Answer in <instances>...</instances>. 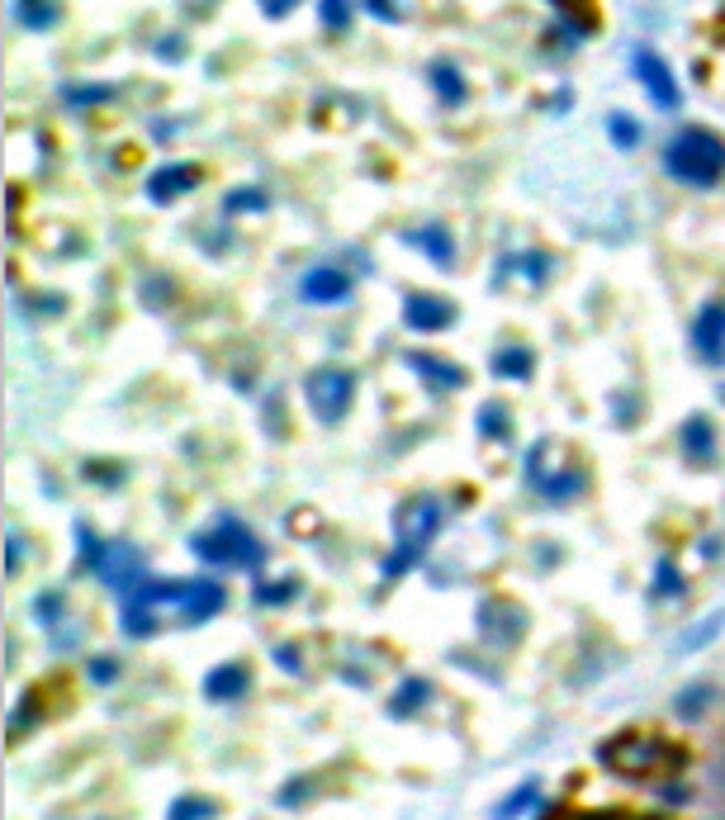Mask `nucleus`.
Returning <instances> with one entry per match:
<instances>
[{
  "instance_id": "nucleus-1",
  "label": "nucleus",
  "mask_w": 725,
  "mask_h": 820,
  "mask_svg": "<svg viewBox=\"0 0 725 820\" xmlns=\"http://www.w3.org/2000/svg\"><path fill=\"white\" fill-rule=\"evenodd\" d=\"M598 759L621 778H659V773H678L688 754L664 735H617L598 749Z\"/></svg>"
},
{
  "instance_id": "nucleus-2",
  "label": "nucleus",
  "mask_w": 725,
  "mask_h": 820,
  "mask_svg": "<svg viewBox=\"0 0 725 820\" xmlns=\"http://www.w3.org/2000/svg\"><path fill=\"white\" fill-rule=\"evenodd\" d=\"M441 531V503L432 493H413L394 517V555L384 560V579H399L422 560V550Z\"/></svg>"
},
{
  "instance_id": "nucleus-3",
  "label": "nucleus",
  "mask_w": 725,
  "mask_h": 820,
  "mask_svg": "<svg viewBox=\"0 0 725 820\" xmlns=\"http://www.w3.org/2000/svg\"><path fill=\"white\" fill-rule=\"evenodd\" d=\"M664 171L683 185H716L725 176V143L716 133L683 128V133H673V143L664 147Z\"/></svg>"
},
{
  "instance_id": "nucleus-4",
  "label": "nucleus",
  "mask_w": 725,
  "mask_h": 820,
  "mask_svg": "<svg viewBox=\"0 0 725 820\" xmlns=\"http://www.w3.org/2000/svg\"><path fill=\"white\" fill-rule=\"evenodd\" d=\"M190 550L200 555L204 565L261 569V560H266V546H261L237 517H218L209 531H195V536H190Z\"/></svg>"
},
{
  "instance_id": "nucleus-5",
  "label": "nucleus",
  "mask_w": 725,
  "mask_h": 820,
  "mask_svg": "<svg viewBox=\"0 0 725 820\" xmlns=\"http://www.w3.org/2000/svg\"><path fill=\"white\" fill-rule=\"evenodd\" d=\"M304 394H309L313 413H318L323 422H342L346 408H351V394H356V375H351V370H332V365H323V370H313L309 380H304Z\"/></svg>"
},
{
  "instance_id": "nucleus-6",
  "label": "nucleus",
  "mask_w": 725,
  "mask_h": 820,
  "mask_svg": "<svg viewBox=\"0 0 725 820\" xmlns=\"http://www.w3.org/2000/svg\"><path fill=\"white\" fill-rule=\"evenodd\" d=\"M692 347L707 365H725V299H711L692 318Z\"/></svg>"
},
{
  "instance_id": "nucleus-7",
  "label": "nucleus",
  "mask_w": 725,
  "mask_h": 820,
  "mask_svg": "<svg viewBox=\"0 0 725 820\" xmlns=\"http://www.w3.org/2000/svg\"><path fill=\"white\" fill-rule=\"evenodd\" d=\"M91 574H100V584L119 588V593H133L138 579H143V555L133 546H124V541H114V546H105V555H100V565Z\"/></svg>"
},
{
  "instance_id": "nucleus-8",
  "label": "nucleus",
  "mask_w": 725,
  "mask_h": 820,
  "mask_svg": "<svg viewBox=\"0 0 725 820\" xmlns=\"http://www.w3.org/2000/svg\"><path fill=\"white\" fill-rule=\"evenodd\" d=\"M631 67H635V76L645 81V91L654 95L659 110H673V105H678V86H673V72L664 67V57H654L650 48H640V53L631 57Z\"/></svg>"
},
{
  "instance_id": "nucleus-9",
  "label": "nucleus",
  "mask_w": 725,
  "mask_h": 820,
  "mask_svg": "<svg viewBox=\"0 0 725 820\" xmlns=\"http://www.w3.org/2000/svg\"><path fill=\"white\" fill-rule=\"evenodd\" d=\"M403 323L413 332H441L455 323V304L436 299V294H408L403 299Z\"/></svg>"
},
{
  "instance_id": "nucleus-10",
  "label": "nucleus",
  "mask_w": 725,
  "mask_h": 820,
  "mask_svg": "<svg viewBox=\"0 0 725 820\" xmlns=\"http://www.w3.org/2000/svg\"><path fill=\"white\" fill-rule=\"evenodd\" d=\"M195 185H200V166L171 162V166H157V171L147 176V195L157 204H171V200H181L185 190H195Z\"/></svg>"
},
{
  "instance_id": "nucleus-11",
  "label": "nucleus",
  "mask_w": 725,
  "mask_h": 820,
  "mask_svg": "<svg viewBox=\"0 0 725 820\" xmlns=\"http://www.w3.org/2000/svg\"><path fill=\"white\" fill-rule=\"evenodd\" d=\"M299 294L309 299V304H342L346 294H351V275L337 271V266H318L299 280Z\"/></svg>"
},
{
  "instance_id": "nucleus-12",
  "label": "nucleus",
  "mask_w": 725,
  "mask_h": 820,
  "mask_svg": "<svg viewBox=\"0 0 725 820\" xmlns=\"http://www.w3.org/2000/svg\"><path fill=\"white\" fill-rule=\"evenodd\" d=\"M223 607V584L214 579H190V598H185V612H181V626H200L209 621Z\"/></svg>"
},
{
  "instance_id": "nucleus-13",
  "label": "nucleus",
  "mask_w": 725,
  "mask_h": 820,
  "mask_svg": "<svg viewBox=\"0 0 725 820\" xmlns=\"http://www.w3.org/2000/svg\"><path fill=\"white\" fill-rule=\"evenodd\" d=\"M247 683H252L247 664H218L214 674L204 678V697H214V702H233V697L247 693Z\"/></svg>"
},
{
  "instance_id": "nucleus-14",
  "label": "nucleus",
  "mask_w": 725,
  "mask_h": 820,
  "mask_svg": "<svg viewBox=\"0 0 725 820\" xmlns=\"http://www.w3.org/2000/svg\"><path fill=\"white\" fill-rule=\"evenodd\" d=\"M403 361L413 365L417 375L427 384H436V389H460L465 384V370L460 365H451V361H436V356H427V351H408Z\"/></svg>"
},
{
  "instance_id": "nucleus-15",
  "label": "nucleus",
  "mask_w": 725,
  "mask_h": 820,
  "mask_svg": "<svg viewBox=\"0 0 725 820\" xmlns=\"http://www.w3.org/2000/svg\"><path fill=\"white\" fill-rule=\"evenodd\" d=\"M536 489L550 498V503H569V498H579L583 489H588V474L583 470H560V474H536L531 479Z\"/></svg>"
},
{
  "instance_id": "nucleus-16",
  "label": "nucleus",
  "mask_w": 725,
  "mask_h": 820,
  "mask_svg": "<svg viewBox=\"0 0 725 820\" xmlns=\"http://www.w3.org/2000/svg\"><path fill=\"white\" fill-rule=\"evenodd\" d=\"M683 456L688 460H716V432H711V418L692 413L683 422Z\"/></svg>"
},
{
  "instance_id": "nucleus-17",
  "label": "nucleus",
  "mask_w": 725,
  "mask_h": 820,
  "mask_svg": "<svg viewBox=\"0 0 725 820\" xmlns=\"http://www.w3.org/2000/svg\"><path fill=\"white\" fill-rule=\"evenodd\" d=\"M408 242H413V247H422L436 266H451V261H455V242H451V233H446L441 223H422V228H413V233H408Z\"/></svg>"
},
{
  "instance_id": "nucleus-18",
  "label": "nucleus",
  "mask_w": 725,
  "mask_h": 820,
  "mask_svg": "<svg viewBox=\"0 0 725 820\" xmlns=\"http://www.w3.org/2000/svg\"><path fill=\"white\" fill-rule=\"evenodd\" d=\"M427 702H432V683H427V678H403L399 693L389 697V711H394V716H413V711L427 707Z\"/></svg>"
},
{
  "instance_id": "nucleus-19",
  "label": "nucleus",
  "mask_w": 725,
  "mask_h": 820,
  "mask_svg": "<svg viewBox=\"0 0 725 820\" xmlns=\"http://www.w3.org/2000/svg\"><path fill=\"white\" fill-rule=\"evenodd\" d=\"M493 375L498 380H526L531 375V351L526 347H503L493 356Z\"/></svg>"
},
{
  "instance_id": "nucleus-20",
  "label": "nucleus",
  "mask_w": 725,
  "mask_h": 820,
  "mask_svg": "<svg viewBox=\"0 0 725 820\" xmlns=\"http://www.w3.org/2000/svg\"><path fill=\"white\" fill-rule=\"evenodd\" d=\"M432 86L446 105H460V100H465V76L455 72L451 62H432Z\"/></svg>"
},
{
  "instance_id": "nucleus-21",
  "label": "nucleus",
  "mask_w": 725,
  "mask_h": 820,
  "mask_svg": "<svg viewBox=\"0 0 725 820\" xmlns=\"http://www.w3.org/2000/svg\"><path fill=\"white\" fill-rule=\"evenodd\" d=\"M15 19L29 29H48V24H57V5L53 0H15Z\"/></svg>"
},
{
  "instance_id": "nucleus-22",
  "label": "nucleus",
  "mask_w": 725,
  "mask_h": 820,
  "mask_svg": "<svg viewBox=\"0 0 725 820\" xmlns=\"http://www.w3.org/2000/svg\"><path fill=\"white\" fill-rule=\"evenodd\" d=\"M721 626H725V607H721V612H711L707 621H697V626H692L688 636H678V650L688 655V650H697V645H707V640H716V631H721Z\"/></svg>"
},
{
  "instance_id": "nucleus-23",
  "label": "nucleus",
  "mask_w": 725,
  "mask_h": 820,
  "mask_svg": "<svg viewBox=\"0 0 725 820\" xmlns=\"http://www.w3.org/2000/svg\"><path fill=\"white\" fill-rule=\"evenodd\" d=\"M214 816H218V806L209 797H181V802H171V811H166V820H214Z\"/></svg>"
},
{
  "instance_id": "nucleus-24",
  "label": "nucleus",
  "mask_w": 725,
  "mask_h": 820,
  "mask_svg": "<svg viewBox=\"0 0 725 820\" xmlns=\"http://www.w3.org/2000/svg\"><path fill=\"white\" fill-rule=\"evenodd\" d=\"M654 598H683V574H678L673 560L654 565Z\"/></svg>"
},
{
  "instance_id": "nucleus-25",
  "label": "nucleus",
  "mask_w": 725,
  "mask_h": 820,
  "mask_svg": "<svg viewBox=\"0 0 725 820\" xmlns=\"http://www.w3.org/2000/svg\"><path fill=\"white\" fill-rule=\"evenodd\" d=\"M711 697H716V688H711V683H692L688 693H678V702H673V711H678V716H688V721H692L697 711H707V702H711Z\"/></svg>"
},
{
  "instance_id": "nucleus-26",
  "label": "nucleus",
  "mask_w": 725,
  "mask_h": 820,
  "mask_svg": "<svg viewBox=\"0 0 725 820\" xmlns=\"http://www.w3.org/2000/svg\"><path fill=\"white\" fill-rule=\"evenodd\" d=\"M607 128H612V143H617V147H635V143H640V124H635L631 114H612V119H607Z\"/></svg>"
},
{
  "instance_id": "nucleus-27",
  "label": "nucleus",
  "mask_w": 725,
  "mask_h": 820,
  "mask_svg": "<svg viewBox=\"0 0 725 820\" xmlns=\"http://www.w3.org/2000/svg\"><path fill=\"white\" fill-rule=\"evenodd\" d=\"M294 579H280V584H256V602L261 607H280V602H290L294 598Z\"/></svg>"
},
{
  "instance_id": "nucleus-28",
  "label": "nucleus",
  "mask_w": 725,
  "mask_h": 820,
  "mask_svg": "<svg viewBox=\"0 0 725 820\" xmlns=\"http://www.w3.org/2000/svg\"><path fill=\"white\" fill-rule=\"evenodd\" d=\"M531 802H536V783H522V787H517V792H512V797H508V802L498 806V820L522 816V811H526V806H531Z\"/></svg>"
},
{
  "instance_id": "nucleus-29",
  "label": "nucleus",
  "mask_w": 725,
  "mask_h": 820,
  "mask_svg": "<svg viewBox=\"0 0 725 820\" xmlns=\"http://www.w3.org/2000/svg\"><path fill=\"white\" fill-rule=\"evenodd\" d=\"M223 209H228V214H242V209H266V195H261V190H233V195L223 200Z\"/></svg>"
},
{
  "instance_id": "nucleus-30",
  "label": "nucleus",
  "mask_w": 725,
  "mask_h": 820,
  "mask_svg": "<svg viewBox=\"0 0 725 820\" xmlns=\"http://www.w3.org/2000/svg\"><path fill=\"white\" fill-rule=\"evenodd\" d=\"M34 617L43 621V626H53V621H62V593H43V598L34 602Z\"/></svg>"
},
{
  "instance_id": "nucleus-31",
  "label": "nucleus",
  "mask_w": 725,
  "mask_h": 820,
  "mask_svg": "<svg viewBox=\"0 0 725 820\" xmlns=\"http://www.w3.org/2000/svg\"><path fill=\"white\" fill-rule=\"evenodd\" d=\"M479 432H489V437H498V432H508V413H503L498 403H489V408L479 413Z\"/></svg>"
},
{
  "instance_id": "nucleus-32",
  "label": "nucleus",
  "mask_w": 725,
  "mask_h": 820,
  "mask_svg": "<svg viewBox=\"0 0 725 820\" xmlns=\"http://www.w3.org/2000/svg\"><path fill=\"white\" fill-rule=\"evenodd\" d=\"M309 778H299V783H290V787H280V797H275V802H280V806H304V797H309Z\"/></svg>"
},
{
  "instance_id": "nucleus-33",
  "label": "nucleus",
  "mask_w": 725,
  "mask_h": 820,
  "mask_svg": "<svg viewBox=\"0 0 725 820\" xmlns=\"http://www.w3.org/2000/svg\"><path fill=\"white\" fill-rule=\"evenodd\" d=\"M323 19L332 24V29H346V19H351L346 0H323Z\"/></svg>"
},
{
  "instance_id": "nucleus-34",
  "label": "nucleus",
  "mask_w": 725,
  "mask_h": 820,
  "mask_svg": "<svg viewBox=\"0 0 725 820\" xmlns=\"http://www.w3.org/2000/svg\"><path fill=\"white\" fill-rule=\"evenodd\" d=\"M91 678L95 683H114V678H119V664H114V659H91Z\"/></svg>"
},
{
  "instance_id": "nucleus-35",
  "label": "nucleus",
  "mask_w": 725,
  "mask_h": 820,
  "mask_svg": "<svg viewBox=\"0 0 725 820\" xmlns=\"http://www.w3.org/2000/svg\"><path fill=\"white\" fill-rule=\"evenodd\" d=\"M275 664L290 669V674H299V650H294V645H275Z\"/></svg>"
},
{
  "instance_id": "nucleus-36",
  "label": "nucleus",
  "mask_w": 725,
  "mask_h": 820,
  "mask_svg": "<svg viewBox=\"0 0 725 820\" xmlns=\"http://www.w3.org/2000/svg\"><path fill=\"white\" fill-rule=\"evenodd\" d=\"M109 95V86H95V91H67V100L72 105H95V100H105Z\"/></svg>"
},
{
  "instance_id": "nucleus-37",
  "label": "nucleus",
  "mask_w": 725,
  "mask_h": 820,
  "mask_svg": "<svg viewBox=\"0 0 725 820\" xmlns=\"http://www.w3.org/2000/svg\"><path fill=\"white\" fill-rule=\"evenodd\" d=\"M294 5H299V0H261V10H266V15H271V19H280V15H290Z\"/></svg>"
},
{
  "instance_id": "nucleus-38",
  "label": "nucleus",
  "mask_w": 725,
  "mask_h": 820,
  "mask_svg": "<svg viewBox=\"0 0 725 820\" xmlns=\"http://www.w3.org/2000/svg\"><path fill=\"white\" fill-rule=\"evenodd\" d=\"M19 560H24V546H19V536H10V560H5V569L15 574V569H19Z\"/></svg>"
},
{
  "instance_id": "nucleus-39",
  "label": "nucleus",
  "mask_w": 725,
  "mask_h": 820,
  "mask_svg": "<svg viewBox=\"0 0 725 820\" xmlns=\"http://www.w3.org/2000/svg\"><path fill=\"white\" fill-rule=\"evenodd\" d=\"M365 5H370V10H375V15H380V19H394V15H399V10H394L389 0H365Z\"/></svg>"
},
{
  "instance_id": "nucleus-40",
  "label": "nucleus",
  "mask_w": 725,
  "mask_h": 820,
  "mask_svg": "<svg viewBox=\"0 0 725 820\" xmlns=\"http://www.w3.org/2000/svg\"><path fill=\"white\" fill-rule=\"evenodd\" d=\"M555 5H560L564 15H574V10H579V0H555Z\"/></svg>"
}]
</instances>
